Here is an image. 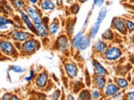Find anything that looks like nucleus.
<instances>
[{"instance_id": "obj_1", "label": "nucleus", "mask_w": 134, "mask_h": 100, "mask_svg": "<svg viewBox=\"0 0 134 100\" xmlns=\"http://www.w3.org/2000/svg\"><path fill=\"white\" fill-rule=\"evenodd\" d=\"M71 43L78 50H86L91 45V39L88 36L83 34L82 32H79L74 37Z\"/></svg>"}, {"instance_id": "obj_2", "label": "nucleus", "mask_w": 134, "mask_h": 100, "mask_svg": "<svg viewBox=\"0 0 134 100\" xmlns=\"http://www.w3.org/2000/svg\"><path fill=\"white\" fill-rule=\"evenodd\" d=\"M37 46H38V43L36 40L29 39L26 41H24V43L22 44L21 49H22V51L25 53H31L35 51L37 48Z\"/></svg>"}, {"instance_id": "obj_3", "label": "nucleus", "mask_w": 134, "mask_h": 100, "mask_svg": "<svg viewBox=\"0 0 134 100\" xmlns=\"http://www.w3.org/2000/svg\"><path fill=\"white\" fill-rule=\"evenodd\" d=\"M121 55V50L116 47H111L105 52V57L107 60L114 61L118 59Z\"/></svg>"}, {"instance_id": "obj_4", "label": "nucleus", "mask_w": 134, "mask_h": 100, "mask_svg": "<svg viewBox=\"0 0 134 100\" xmlns=\"http://www.w3.org/2000/svg\"><path fill=\"white\" fill-rule=\"evenodd\" d=\"M0 50L7 55H14L15 53L14 45L7 40H0Z\"/></svg>"}, {"instance_id": "obj_5", "label": "nucleus", "mask_w": 134, "mask_h": 100, "mask_svg": "<svg viewBox=\"0 0 134 100\" xmlns=\"http://www.w3.org/2000/svg\"><path fill=\"white\" fill-rule=\"evenodd\" d=\"M26 14H28V16L29 17V18H30V19L32 20L34 24L43 22L40 12H38L36 10V8H35L34 7H28L26 8Z\"/></svg>"}, {"instance_id": "obj_6", "label": "nucleus", "mask_w": 134, "mask_h": 100, "mask_svg": "<svg viewBox=\"0 0 134 100\" xmlns=\"http://www.w3.org/2000/svg\"><path fill=\"white\" fill-rule=\"evenodd\" d=\"M32 35L29 33L22 32V31H17L14 30L12 33V39L18 42H24L30 39Z\"/></svg>"}, {"instance_id": "obj_7", "label": "nucleus", "mask_w": 134, "mask_h": 100, "mask_svg": "<svg viewBox=\"0 0 134 100\" xmlns=\"http://www.w3.org/2000/svg\"><path fill=\"white\" fill-rule=\"evenodd\" d=\"M112 27L116 30L120 32L121 33H122V34H126V33H127V28H126L125 23L119 18H115L112 20Z\"/></svg>"}, {"instance_id": "obj_8", "label": "nucleus", "mask_w": 134, "mask_h": 100, "mask_svg": "<svg viewBox=\"0 0 134 100\" xmlns=\"http://www.w3.org/2000/svg\"><path fill=\"white\" fill-rule=\"evenodd\" d=\"M56 47L60 51H65V50H67L69 48L68 39L64 35L59 37L56 40Z\"/></svg>"}, {"instance_id": "obj_9", "label": "nucleus", "mask_w": 134, "mask_h": 100, "mask_svg": "<svg viewBox=\"0 0 134 100\" xmlns=\"http://www.w3.org/2000/svg\"><path fill=\"white\" fill-rule=\"evenodd\" d=\"M20 16H21V18H22L24 23H25V25H26L27 28L29 29V30L32 31L33 33H37L35 27V25H34V23L32 22V20L30 19V18L28 16V14H25V12H24L23 11H21L20 12Z\"/></svg>"}, {"instance_id": "obj_10", "label": "nucleus", "mask_w": 134, "mask_h": 100, "mask_svg": "<svg viewBox=\"0 0 134 100\" xmlns=\"http://www.w3.org/2000/svg\"><path fill=\"white\" fill-rule=\"evenodd\" d=\"M65 69L67 75L70 78H75L76 77V75L78 73V68L75 64H72V63H69V64H66L65 66Z\"/></svg>"}, {"instance_id": "obj_11", "label": "nucleus", "mask_w": 134, "mask_h": 100, "mask_svg": "<svg viewBox=\"0 0 134 100\" xmlns=\"http://www.w3.org/2000/svg\"><path fill=\"white\" fill-rule=\"evenodd\" d=\"M47 81H48V73L46 72H43L37 77L35 83L39 88H44L47 84Z\"/></svg>"}, {"instance_id": "obj_12", "label": "nucleus", "mask_w": 134, "mask_h": 100, "mask_svg": "<svg viewBox=\"0 0 134 100\" xmlns=\"http://www.w3.org/2000/svg\"><path fill=\"white\" fill-rule=\"evenodd\" d=\"M13 22L9 19L5 18L4 17L0 16V32H7L9 30Z\"/></svg>"}, {"instance_id": "obj_13", "label": "nucleus", "mask_w": 134, "mask_h": 100, "mask_svg": "<svg viewBox=\"0 0 134 100\" xmlns=\"http://www.w3.org/2000/svg\"><path fill=\"white\" fill-rule=\"evenodd\" d=\"M93 66H94V68L96 70V73H97L98 75H100V76L105 77V76H107V75L108 74L106 68L100 65L97 61H96V60L93 61Z\"/></svg>"}, {"instance_id": "obj_14", "label": "nucleus", "mask_w": 134, "mask_h": 100, "mask_svg": "<svg viewBox=\"0 0 134 100\" xmlns=\"http://www.w3.org/2000/svg\"><path fill=\"white\" fill-rule=\"evenodd\" d=\"M34 25H35V27L38 35H40V37H45L46 35H47V31H46V28L44 27L43 22L38 23H35Z\"/></svg>"}, {"instance_id": "obj_15", "label": "nucleus", "mask_w": 134, "mask_h": 100, "mask_svg": "<svg viewBox=\"0 0 134 100\" xmlns=\"http://www.w3.org/2000/svg\"><path fill=\"white\" fill-rule=\"evenodd\" d=\"M117 92H119V87H117L115 84H108L106 87L105 93L107 96H113L116 94Z\"/></svg>"}, {"instance_id": "obj_16", "label": "nucleus", "mask_w": 134, "mask_h": 100, "mask_svg": "<svg viewBox=\"0 0 134 100\" xmlns=\"http://www.w3.org/2000/svg\"><path fill=\"white\" fill-rule=\"evenodd\" d=\"M55 5L52 0H44L41 4V8L44 11H52L54 9Z\"/></svg>"}, {"instance_id": "obj_17", "label": "nucleus", "mask_w": 134, "mask_h": 100, "mask_svg": "<svg viewBox=\"0 0 134 100\" xmlns=\"http://www.w3.org/2000/svg\"><path fill=\"white\" fill-rule=\"evenodd\" d=\"M94 48H95L96 52L103 53L105 50H106V48H107V44H106L105 42H103L102 40H98V41H96V43H95Z\"/></svg>"}, {"instance_id": "obj_18", "label": "nucleus", "mask_w": 134, "mask_h": 100, "mask_svg": "<svg viewBox=\"0 0 134 100\" xmlns=\"http://www.w3.org/2000/svg\"><path fill=\"white\" fill-rule=\"evenodd\" d=\"M96 83L97 87L99 88L100 89H103L105 86H106V80H105V78L102 77V76H100V75H97V76H96Z\"/></svg>"}, {"instance_id": "obj_19", "label": "nucleus", "mask_w": 134, "mask_h": 100, "mask_svg": "<svg viewBox=\"0 0 134 100\" xmlns=\"http://www.w3.org/2000/svg\"><path fill=\"white\" fill-rule=\"evenodd\" d=\"M11 1H12L13 5H14V7L16 8V9H18L20 12L24 10L25 4L23 0H11Z\"/></svg>"}, {"instance_id": "obj_20", "label": "nucleus", "mask_w": 134, "mask_h": 100, "mask_svg": "<svg viewBox=\"0 0 134 100\" xmlns=\"http://www.w3.org/2000/svg\"><path fill=\"white\" fill-rule=\"evenodd\" d=\"M107 8H102V9L100 10L99 14H98V16H97V18H96V22H98L100 23H102V21L105 19V18H106L107 16Z\"/></svg>"}, {"instance_id": "obj_21", "label": "nucleus", "mask_w": 134, "mask_h": 100, "mask_svg": "<svg viewBox=\"0 0 134 100\" xmlns=\"http://www.w3.org/2000/svg\"><path fill=\"white\" fill-rule=\"evenodd\" d=\"M59 30V25L56 23H51L49 26V33H50V35H54L56 34L57 32Z\"/></svg>"}, {"instance_id": "obj_22", "label": "nucleus", "mask_w": 134, "mask_h": 100, "mask_svg": "<svg viewBox=\"0 0 134 100\" xmlns=\"http://www.w3.org/2000/svg\"><path fill=\"white\" fill-rule=\"evenodd\" d=\"M100 23L98 22H96L95 24L93 25V27L91 28V37L92 39H94V38L96 36V34H97V33L100 29Z\"/></svg>"}, {"instance_id": "obj_23", "label": "nucleus", "mask_w": 134, "mask_h": 100, "mask_svg": "<svg viewBox=\"0 0 134 100\" xmlns=\"http://www.w3.org/2000/svg\"><path fill=\"white\" fill-rule=\"evenodd\" d=\"M102 39L106 40H111L113 39V33L111 32V30L107 29V30L102 33Z\"/></svg>"}, {"instance_id": "obj_24", "label": "nucleus", "mask_w": 134, "mask_h": 100, "mask_svg": "<svg viewBox=\"0 0 134 100\" xmlns=\"http://www.w3.org/2000/svg\"><path fill=\"white\" fill-rule=\"evenodd\" d=\"M116 83H117V85H118V87L121 88V89H124V88H127L128 86L127 81L123 78H118L116 81Z\"/></svg>"}, {"instance_id": "obj_25", "label": "nucleus", "mask_w": 134, "mask_h": 100, "mask_svg": "<svg viewBox=\"0 0 134 100\" xmlns=\"http://www.w3.org/2000/svg\"><path fill=\"white\" fill-rule=\"evenodd\" d=\"M11 69L14 71L15 73H23L25 72V69L23 68V67H20L19 65H14L11 67Z\"/></svg>"}, {"instance_id": "obj_26", "label": "nucleus", "mask_w": 134, "mask_h": 100, "mask_svg": "<svg viewBox=\"0 0 134 100\" xmlns=\"http://www.w3.org/2000/svg\"><path fill=\"white\" fill-rule=\"evenodd\" d=\"M79 97L81 99H90L91 96L90 95L89 92H88L87 90H84L79 94Z\"/></svg>"}, {"instance_id": "obj_27", "label": "nucleus", "mask_w": 134, "mask_h": 100, "mask_svg": "<svg viewBox=\"0 0 134 100\" xmlns=\"http://www.w3.org/2000/svg\"><path fill=\"white\" fill-rule=\"evenodd\" d=\"M125 25L127 29H128V31L132 32L134 31V23L132 22H131L130 20H125Z\"/></svg>"}, {"instance_id": "obj_28", "label": "nucleus", "mask_w": 134, "mask_h": 100, "mask_svg": "<svg viewBox=\"0 0 134 100\" xmlns=\"http://www.w3.org/2000/svg\"><path fill=\"white\" fill-rule=\"evenodd\" d=\"M91 97L94 99H98L100 98V93L98 90H93L91 92Z\"/></svg>"}, {"instance_id": "obj_29", "label": "nucleus", "mask_w": 134, "mask_h": 100, "mask_svg": "<svg viewBox=\"0 0 134 100\" xmlns=\"http://www.w3.org/2000/svg\"><path fill=\"white\" fill-rule=\"evenodd\" d=\"M79 10H80V6L78 4H74V6H72V8H71V12L74 14H77Z\"/></svg>"}, {"instance_id": "obj_30", "label": "nucleus", "mask_w": 134, "mask_h": 100, "mask_svg": "<svg viewBox=\"0 0 134 100\" xmlns=\"http://www.w3.org/2000/svg\"><path fill=\"white\" fill-rule=\"evenodd\" d=\"M34 76H35V71H34V70H30V73H29V75L24 78V79H25V81H27V82L31 81V80H32V78H34Z\"/></svg>"}, {"instance_id": "obj_31", "label": "nucleus", "mask_w": 134, "mask_h": 100, "mask_svg": "<svg viewBox=\"0 0 134 100\" xmlns=\"http://www.w3.org/2000/svg\"><path fill=\"white\" fill-rule=\"evenodd\" d=\"M105 0H93V5L96 7H100L102 6Z\"/></svg>"}, {"instance_id": "obj_32", "label": "nucleus", "mask_w": 134, "mask_h": 100, "mask_svg": "<svg viewBox=\"0 0 134 100\" xmlns=\"http://www.w3.org/2000/svg\"><path fill=\"white\" fill-rule=\"evenodd\" d=\"M60 97V90L57 89L54 92V93L52 95V98L53 99H58Z\"/></svg>"}, {"instance_id": "obj_33", "label": "nucleus", "mask_w": 134, "mask_h": 100, "mask_svg": "<svg viewBox=\"0 0 134 100\" xmlns=\"http://www.w3.org/2000/svg\"><path fill=\"white\" fill-rule=\"evenodd\" d=\"M11 98H12V95L10 93H6L2 97V99L3 100H6V99L8 100V99H11Z\"/></svg>"}, {"instance_id": "obj_34", "label": "nucleus", "mask_w": 134, "mask_h": 100, "mask_svg": "<svg viewBox=\"0 0 134 100\" xmlns=\"http://www.w3.org/2000/svg\"><path fill=\"white\" fill-rule=\"evenodd\" d=\"M127 98L130 100H134V92H130V93L127 94Z\"/></svg>"}, {"instance_id": "obj_35", "label": "nucleus", "mask_w": 134, "mask_h": 100, "mask_svg": "<svg viewBox=\"0 0 134 100\" xmlns=\"http://www.w3.org/2000/svg\"><path fill=\"white\" fill-rule=\"evenodd\" d=\"M113 96H114V97H113L112 98H113V99H116V98H119L121 97V93H119V92H117V93H116V94H114Z\"/></svg>"}, {"instance_id": "obj_36", "label": "nucleus", "mask_w": 134, "mask_h": 100, "mask_svg": "<svg viewBox=\"0 0 134 100\" xmlns=\"http://www.w3.org/2000/svg\"><path fill=\"white\" fill-rule=\"evenodd\" d=\"M28 1H29L31 3H33V4H35V3H37V1L38 0H28Z\"/></svg>"}, {"instance_id": "obj_37", "label": "nucleus", "mask_w": 134, "mask_h": 100, "mask_svg": "<svg viewBox=\"0 0 134 100\" xmlns=\"http://www.w3.org/2000/svg\"><path fill=\"white\" fill-rule=\"evenodd\" d=\"M78 1L81 3H86V1H88V0H78Z\"/></svg>"}, {"instance_id": "obj_38", "label": "nucleus", "mask_w": 134, "mask_h": 100, "mask_svg": "<svg viewBox=\"0 0 134 100\" xmlns=\"http://www.w3.org/2000/svg\"><path fill=\"white\" fill-rule=\"evenodd\" d=\"M11 99H17V100H18V99H19V98H17V96H12Z\"/></svg>"}, {"instance_id": "obj_39", "label": "nucleus", "mask_w": 134, "mask_h": 100, "mask_svg": "<svg viewBox=\"0 0 134 100\" xmlns=\"http://www.w3.org/2000/svg\"><path fill=\"white\" fill-rule=\"evenodd\" d=\"M71 97H72V96H68V97H67V99H74V98H71Z\"/></svg>"}]
</instances>
